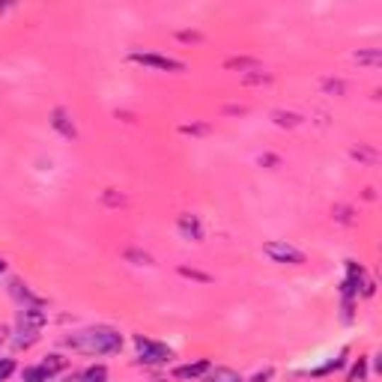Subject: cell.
I'll list each match as a JSON object with an SVG mask.
<instances>
[{
  "label": "cell",
  "instance_id": "5b68a950",
  "mask_svg": "<svg viewBox=\"0 0 382 382\" xmlns=\"http://www.w3.org/2000/svg\"><path fill=\"white\" fill-rule=\"evenodd\" d=\"M132 60L140 63V66H150V69H162V72H182V69H186L179 60H174V57H162V54H140V51H135V54H132Z\"/></svg>",
  "mask_w": 382,
  "mask_h": 382
},
{
  "label": "cell",
  "instance_id": "5bb4252c",
  "mask_svg": "<svg viewBox=\"0 0 382 382\" xmlns=\"http://www.w3.org/2000/svg\"><path fill=\"white\" fill-rule=\"evenodd\" d=\"M272 117H275V123H278V125H290V129H293V125H299V123H302V117H299V114H284V111H275Z\"/></svg>",
  "mask_w": 382,
  "mask_h": 382
},
{
  "label": "cell",
  "instance_id": "2e32d148",
  "mask_svg": "<svg viewBox=\"0 0 382 382\" xmlns=\"http://www.w3.org/2000/svg\"><path fill=\"white\" fill-rule=\"evenodd\" d=\"M364 376H367V361L359 359V364L352 367V373H349V382H364Z\"/></svg>",
  "mask_w": 382,
  "mask_h": 382
},
{
  "label": "cell",
  "instance_id": "8992f818",
  "mask_svg": "<svg viewBox=\"0 0 382 382\" xmlns=\"http://www.w3.org/2000/svg\"><path fill=\"white\" fill-rule=\"evenodd\" d=\"M179 233L186 239H194V242H201V239H203L201 221H197L194 215H179Z\"/></svg>",
  "mask_w": 382,
  "mask_h": 382
},
{
  "label": "cell",
  "instance_id": "3957f363",
  "mask_svg": "<svg viewBox=\"0 0 382 382\" xmlns=\"http://www.w3.org/2000/svg\"><path fill=\"white\" fill-rule=\"evenodd\" d=\"M266 257L275 260V263H287V266H302L305 263V254L299 248H293L290 242H284V239H272V242L263 245Z\"/></svg>",
  "mask_w": 382,
  "mask_h": 382
},
{
  "label": "cell",
  "instance_id": "e0dca14e",
  "mask_svg": "<svg viewBox=\"0 0 382 382\" xmlns=\"http://www.w3.org/2000/svg\"><path fill=\"white\" fill-rule=\"evenodd\" d=\"M12 373H16V361H12V359H0V382H6Z\"/></svg>",
  "mask_w": 382,
  "mask_h": 382
},
{
  "label": "cell",
  "instance_id": "d6986e66",
  "mask_svg": "<svg viewBox=\"0 0 382 382\" xmlns=\"http://www.w3.org/2000/svg\"><path fill=\"white\" fill-rule=\"evenodd\" d=\"M182 132H186V135H203L206 125H182Z\"/></svg>",
  "mask_w": 382,
  "mask_h": 382
},
{
  "label": "cell",
  "instance_id": "4fadbf2b",
  "mask_svg": "<svg viewBox=\"0 0 382 382\" xmlns=\"http://www.w3.org/2000/svg\"><path fill=\"white\" fill-rule=\"evenodd\" d=\"M42 371H45L48 376L60 373V371H63V359H60V356H48L45 361H42Z\"/></svg>",
  "mask_w": 382,
  "mask_h": 382
},
{
  "label": "cell",
  "instance_id": "9c48e42d",
  "mask_svg": "<svg viewBox=\"0 0 382 382\" xmlns=\"http://www.w3.org/2000/svg\"><path fill=\"white\" fill-rule=\"evenodd\" d=\"M51 125H54V129H57L60 135H66V137H75L78 132H75V125H72V120H69V114H66V111H54V114H51Z\"/></svg>",
  "mask_w": 382,
  "mask_h": 382
},
{
  "label": "cell",
  "instance_id": "7a4b0ae2",
  "mask_svg": "<svg viewBox=\"0 0 382 382\" xmlns=\"http://www.w3.org/2000/svg\"><path fill=\"white\" fill-rule=\"evenodd\" d=\"M45 310L39 305H24L18 310V337H16V347H30L36 337H39V329L45 325Z\"/></svg>",
  "mask_w": 382,
  "mask_h": 382
},
{
  "label": "cell",
  "instance_id": "ac0fdd59",
  "mask_svg": "<svg viewBox=\"0 0 382 382\" xmlns=\"http://www.w3.org/2000/svg\"><path fill=\"white\" fill-rule=\"evenodd\" d=\"M356 60H359V63H382V54H379V51H359Z\"/></svg>",
  "mask_w": 382,
  "mask_h": 382
},
{
  "label": "cell",
  "instance_id": "52a82bcc",
  "mask_svg": "<svg viewBox=\"0 0 382 382\" xmlns=\"http://www.w3.org/2000/svg\"><path fill=\"white\" fill-rule=\"evenodd\" d=\"M209 371V361H194V364H182L174 371L176 379H201L203 373Z\"/></svg>",
  "mask_w": 382,
  "mask_h": 382
},
{
  "label": "cell",
  "instance_id": "8fae6325",
  "mask_svg": "<svg viewBox=\"0 0 382 382\" xmlns=\"http://www.w3.org/2000/svg\"><path fill=\"white\" fill-rule=\"evenodd\" d=\"M9 293L16 296V299H24L27 305H39V299H36V296H33L30 290H27V287L21 284V281H12V284H9Z\"/></svg>",
  "mask_w": 382,
  "mask_h": 382
},
{
  "label": "cell",
  "instance_id": "cb8c5ba5",
  "mask_svg": "<svg viewBox=\"0 0 382 382\" xmlns=\"http://www.w3.org/2000/svg\"><path fill=\"white\" fill-rule=\"evenodd\" d=\"M4 269H6V263H4V260H0V272H4Z\"/></svg>",
  "mask_w": 382,
  "mask_h": 382
},
{
  "label": "cell",
  "instance_id": "603a6c76",
  "mask_svg": "<svg viewBox=\"0 0 382 382\" xmlns=\"http://www.w3.org/2000/svg\"><path fill=\"white\" fill-rule=\"evenodd\" d=\"M6 335H9V329L6 325H0V344H6Z\"/></svg>",
  "mask_w": 382,
  "mask_h": 382
},
{
  "label": "cell",
  "instance_id": "7402d4cb",
  "mask_svg": "<svg viewBox=\"0 0 382 382\" xmlns=\"http://www.w3.org/2000/svg\"><path fill=\"white\" fill-rule=\"evenodd\" d=\"M269 376H272V371H269V367H266V371H263V373H257V376H254L251 382H266Z\"/></svg>",
  "mask_w": 382,
  "mask_h": 382
},
{
  "label": "cell",
  "instance_id": "ba28073f",
  "mask_svg": "<svg viewBox=\"0 0 382 382\" xmlns=\"http://www.w3.org/2000/svg\"><path fill=\"white\" fill-rule=\"evenodd\" d=\"M203 382H242V376H239L236 371H230V367H215V371H209L201 376Z\"/></svg>",
  "mask_w": 382,
  "mask_h": 382
},
{
  "label": "cell",
  "instance_id": "44dd1931",
  "mask_svg": "<svg viewBox=\"0 0 382 382\" xmlns=\"http://www.w3.org/2000/svg\"><path fill=\"white\" fill-rule=\"evenodd\" d=\"M125 257H132V260H144V263H150V257H147V254H137V251H129V254H125Z\"/></svg>",
  "mask_w": 382,
  "mask_h": 382
},
{
  "label": "cell",
  "instance_id": "6da1fadb",
  "mask_svg": "<svg viewBox=\"0 0 382 382\" xmlns=\"http://www.w3.org/2000/svg\"><path fill=\"white\" fill-rule=\"evenodd\" d=\"M66 344L72 349H78V352H87V356H111V352H120L123 337L114 329L99 325V329H87V332L72 335Z\"/></svg>",
  "mask_w": 382,
  "mask_h": 382
},
{
  "label": "cell",
  "instance_id": "30bf717a",
  "mask_svg": "<svg viewBox=\"0 0 382 382\" xmlns=\"http://www.w3.org/2000/svg\"><path fill=\"white\" fill-rule=\"evenodd\" d=\"M81 382H108V367H105V364L87 367V371H84V376H81Z\"/></svg>",
  "mask_w": 382,
  "mask_h": 382
},
{
  "label": "cell",
  "instance_id": "9a60e30c",
  "mask_svg": "<svg viewBox=\"0 0 382 382\" xmlns=\"http://www.w3.org/2000/svg\"><path fill=\"white\" fill-rule=\"evenodd\" d=\"M224 69H257V60H251V57H233L224 63Z\"/></svg>",
  "mask_w": 382,
  "mask_h": 382
},
{
  "label": "cell",
  "instance_id": "277c9868",
  "mask_svg": "<svg viewBox=\"0 0 382 382\" xmlns=\"http://www.w3.org/2000/svg\"><path fill=\"white\" fill-rule=\"evenodd\" d=\"M135 349H137V356L140 361H147V364H164L167 359H171V349H167L164 344H155L150 341V337H135Z\"/></svg>",
  "mask_w": 382,
  "mask_h": 382
},
{
  "label": "cell",
  "instance_id": "ffe728a7",
  "mask_svg": "<svg viewBox=\"0 0 382 382\" xmlns=\"http://www.w3.org/2000/svg\"><path fill=\"white\" fill-rule=\"evenodd\" d=\"M179 272H182V275H186V278H197V281H209L206 275H201V272H191V269H179Z\"/></svg>",
  "mask_w": 382,
  "mask_h": 382
},
{
  "label": "cell",
  "instance_id": "7c38bea8",
  "mask_svg": "<svg viewBox=\"0 0 382 382\" xmlns=\"http://www.w3.org/2000/svg\"><path fill=\"white\" fill-rule=\"evenodd\" d=\"M51 376L42 371V364L39 367H24V373H21V382H48Z\"/></svg>",
  "mask_w": 382,
  "mask_h": 382
}]
</instances>
